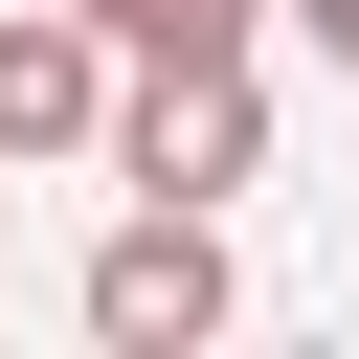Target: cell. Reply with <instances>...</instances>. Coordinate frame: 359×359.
Wrapping results in <instances>:
<instances>
[{
  "mask_svg": "<svg viewBox=\"0 0 359 359\" xmlns=\"http://www.w3.org/2000/svg\"><path fill=\"white\" fill-rule=\"evenodd\" d=\"M112 180L135 202H247L269 180V67H135L112 90Z\"/></svg>",
  "mask_w": 359,
  "mask_h": 359,
  "instance_id": "1",
  "label": "cell"
},
{
  "mask_svg": "<svg viewBox=\"0 0 359 359\" xmlns=\"http://www.w3.org/2000/svg\"><path fill=\"white\" fill-rule=\"evenodd\" d=\"M67 314H90L112 359H202V337H224V202H135Z\"/></svg>",
  "mask_w": 359,
  "mask_h": 359,
  "instance_id": "2",
  "label": "cell"
},
{
  "mask_svg": "<svg viewBox=\"0 0 359 359\" xmlns=\"http://www.w3.org/2000/svg\"><path fill=\"white\" fill-rule=\"evenodd\" d=\"M112 22L90 0H0V157H112Z\"/></svg>",
  "mask_w": 359,
  "mask_h": 359,
  "instance_id": "3",
  "label": "cell"
},
{
  "mask_svg": "<svg viewBox=\"0 0 359 359\" xmlns=\"http://www.w3.org/2000/svg\"><path fill=\"white\" fill-rule=\"evenodd\" d=\"M112 22V67H247L269 45V0H90Z\"/></svg>",
  "mask_w": 359,
  "mask_h": 359,
  "instance_id": "4",
  "label": "cell"
},
{
  "mask_svg": "<svg viewBox=\"0 0 359 359\" xmlns=\"http://www.w3.org/2000/svg\"><path fill=\"white\" fill-rule=\"evenodd\" d=\"M292 45H337V67H359V0H292Z\"/></svg>",
  "mask_w": 359,
  "mask_h": 359,
  "instance_id": "5",
  "label": "cell"
}]
</instances>
